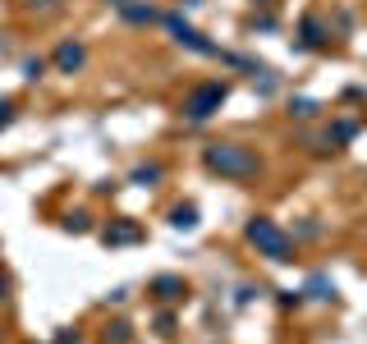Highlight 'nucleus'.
<instances>
[{"instance_id":"obj_4","label":"nucleus","mask_w":367,"mask_h":344,"mask_svg":"<svg viewBox=\"0 0 367 344\" xmlns=\"http://www.w3.org/2000/svg\"><path fill=\"white\" fill-rule=\"evenodd\" d=\"M78 60H83V56H78L74 46H65V51H60V65H78Z\"/></svg>"},{"instance_id":"obj_3","label":"nucleus","mask_w":367,"mask_h":344,"mask_svg":"<svg viewBox=\"0 0 367 344\" xmlns=\"http://www.w3.org/2000/svg\"><path fill=\"white\" fill-rule=\"evenodd\" d=\"M212 101H221V88H207V92H198V97L189 101V115H193V120H202V115H212V111H207Z\"/></svg>"},{"instance_id":"obj_1","label":"nucleus","mask_w":367,"mask_h":344,"mask_svg":"<svg viewBox=\"0 0 367 344\" xmlns=\"http://www.w3.org/2000/svg\"><path fill=\"white\" fill-rule=\"evenodd\" d=\"M207 161H212V166L216 170H225V175H253V170H257V161H253V156H248V152H239V147H230V143H216L212 147V152H207Z\"/></svg>"},{"instance_id":"obj_2","label":"nucleus","mask_w":367,"mask_h":344,"mask_svg":"<svg viewBox=\"0 0 367 344\" xmlns=\"http://www.w3.org/2000/svg\"><path fill=\"white\" fill-rule=\"evenodd\" d=\"M248 234H253V244H262L271 257H276V262H285V253H290V248H285V239H280L267 221H253V230H248Z\"/></svg>"}]
</instances>
